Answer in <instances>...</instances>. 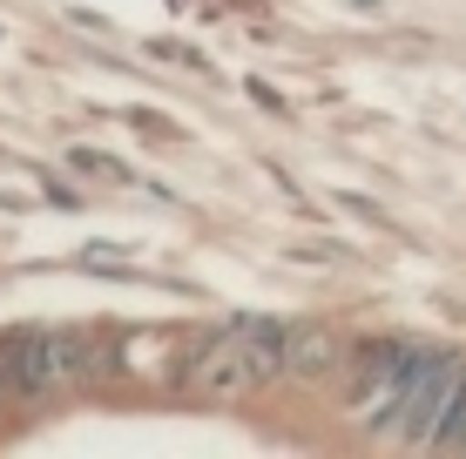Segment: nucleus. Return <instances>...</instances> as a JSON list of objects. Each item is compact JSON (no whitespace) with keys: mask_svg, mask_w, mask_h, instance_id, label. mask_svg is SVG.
Segmentation results:
<instances>
[{"mask_svg":"<svg viewBox=\"0 0 466 459\" xmlns=\"http://www.w3.org/2000/svg\"><path fill=\"white\" fill-rule=\"evenodd\" d=\"M432 453H466V378L453 385V399H446L440 425H432Z\"/></svg>","mask_w":466,"mask_h":459,"instance_id":"5","label":"nucleus"},{"mask_svg":"<svg viewBox=\"0 0 466 459\" xmlns=\"http://www.w3.org/2000/svg\"><path fill=\"white\" fill-rule=\"evenodd\" d=\"M0 372H7V392H14V399H47V392H55L47 331H7V338H0Z\"/></svg>","mask_w":466,"mask_h":459,"instance_id":"3","label":"nucleus"},{"mask_svg":"<svg viewBox=\"0 0 466 459\" xmlns=\"http://www.w3.org/2000/svg\"><path fill=\"white\" fill-rule=\"evenodd\" d=\"M0 399H7V372H0Z\"/></svg>","mask_w":466,"mask_h":459,"instance_id":"6","label":"nucleus"},{"mask_svg":"<svg viewBox=\"0 0 466 459\" xmlns=\"http://www.w3.org/2000/svg\"><path fill=\"white\" fill-rule=\"evenodd\" d=\"M460 378H466L460 358H446V352L426 344V352L412 358V372L399 378L379 405H365V419H372V433L385 439V446H432V425H440V413H446V399H453Z\"/></svg>","mask_w":466,"mask_h":459,"instance_id":"1","label":"nucleus"},{"mask_svg":"<svg viewBox=\"0 0 466 459\" xmlns=\"http://www.w3.org/2000/svg\"><path fill=\"white\" fill-rule=\"evenodd\" d=\"M183 385L197 392V399H237L244 385H257V365H250V344H244V331H237V318L197 352V365H183Z\"/></svg>","mask_w":466,"mask_h":459,"instance_id":"2","label":"nucleus"},{"mask_svg":"<svg viewBox=\"0 0 466 459\" xmlns=\"http://www.w3.org/2000/svg\"><path fill=\"white\" fill-rule=\"evenodd\" d=\"M47 358H55V392L82 385V378L95 372V338L88 331H47Z\"/></svg>","mask_w":466,"mask_h":459,"instance_id":"4","label":"nucleus"}]
</instances>
